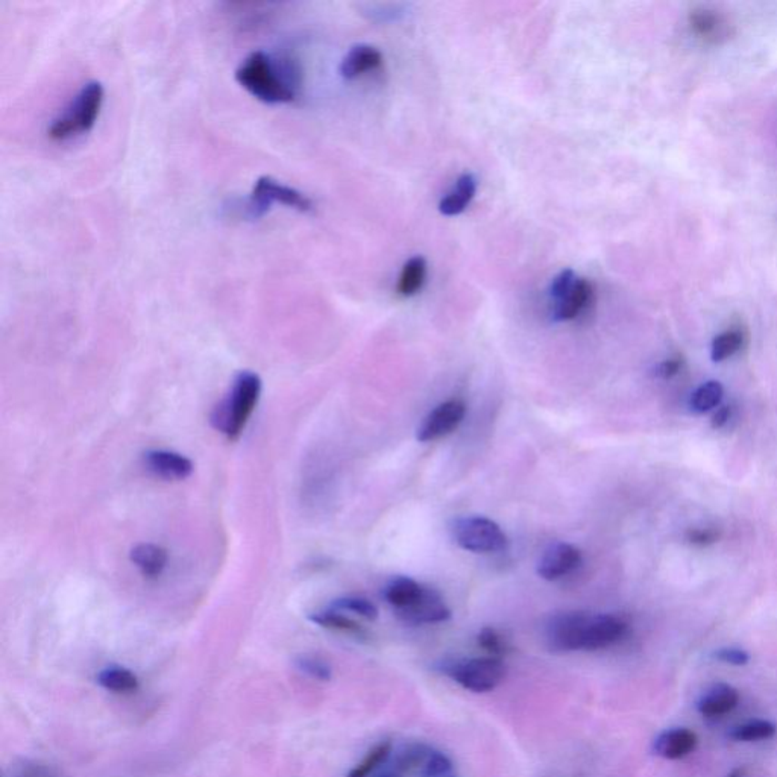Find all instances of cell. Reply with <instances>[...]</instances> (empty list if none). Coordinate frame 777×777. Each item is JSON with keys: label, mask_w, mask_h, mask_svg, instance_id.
<instances>
[{"label": "cell", "mask_w": 777, "mask_h": 777, "mask_svg": "<svg viewBox=\"0 0 777 777\" xmlns=\"http://www.w3.org/2000/svg\"><path fill=\"white\" fill-rule=\"evenodd\" d=\"M236 79L245 90L266 104H287L298 93L295 68L278 67L271 55L255 50L236 70Z\"/></svg>", "instance_id": "cell-1"}, {"label": "cell", "mask_w": 777, "mask_h": 777, "mask_svg": "<svg viewBox=\"0 0 777 777\" xmlns=\"http://www.w3.org/2000/svg\"><path fill=\"white\" fill-rule=\"evenodd\" d=\"M261 387V378L257 373L250 371L237 373L227 398L211 414L214 428L225 435L230 441H237L259 404Z\"/></svg>", "instance_id": "cell-2"}, {"label": "cell", "mask_w": 777, "mask_h": 777, "mask_svg": "<svg viewBox=\"0 0 777 777\" xmlns=\"http://www.w3.org/2000/svg\"><path fill=\"white\" fill-rule=\"evenodd\" d=\"M104 102V86L99 81H88L73 97L67 108L50 123L47 134L52 140H67L70 137L90 131L99 118Z\"/></svg>", "instance_id": "cell-3"}, {"label": "cell", "mask_w": 777, "mask_h": 777, "mask_svg": "<svg viewBox=\"0 0 777 777\" xmlns=\"http://www.w3.org/2000/svg\"><path fill=\"white\" fill-rule=\"evenodd\" d=\"M441 670L464 690L475 694L494 691L506 678L505 662L494 656L446 660Z\"/></svg>", "instance_id": "cell-4"}, {"label": "cell", "mask_w": 777, "mask_h": 777, "mask_svg": "<svg viewBox=\"0 0 777 777\" xmlns=\"http://www.w3.org/2000/svg\"><path fill=\"white\" fill-rule=\"evenodd\" d=\"M553 319L557 322L573 321L591 304L594 289L591 282L576 275L573 269H564L550 284Z\"/></svg>", "instance_id": "cell-5"}, {"label": "cell", "mask_w": 777, "mask_h": 777, "mask_svg": "<svg viewBox=\"0 0 777 777\" xmlns=\"http://www.w3.org/2000/svg\"><path fill=\"white\" fill-rule=\"evenodd\" d=\"M451 533L455 544L471 553H498L507 547V537L500 526L485 516L455 519Z\"/></svg>", "instance_id": "cell-6"}, {"label": "cell", "mask_w": 777, "mask_h": 777, "mask_svg": "<svg viewBox=\"0 0 777 777\" xmlns=\"http://www.w3.org/2000/svg\"><path fill=\"white\" fill-rule=\"evenodd\" d=\"M275 202L287 205V207L302 211V213H309L313 210V202L302 191L281 184L268 175L260 177L255 181L254 189L250 193V205H248L250 216L252 218L263 216Z\"/></svg>", "instance_id": "cell-7"}, {"label": "cell", "mask_w": 777, "mask_h": 777, "mask_svg": "<svg viewBox=\"0 0 777 777\" xmlns=\"http://www.w3.org/2000/svg\"><path fill=\"white\" fill-rule=\"evenodd\" d=\"M395 767L414 777H446L453 770L450 758L425 744H409L396 753Z\"/></svg>", "instance_id": "cell-8"}, {"label": "cell", "mask_w": 777, "mask_h": 777, "mask_svg": "<svg viewBox=\"0 0 777 777\" xmlns=\"http://www.w3.org/2000/svg\"><path fill=\"white\" fill-rule=\"evenodd\" d=\"M466 405L459 400H451L437 405L425 416L419 425L416 439L419 442H433L455 432L464 421Z\"/></svg>", "instance_id": "cell-9"}, {"label": "cell", "mask_w": 777, "mask_h": 777, "mask_svg": "<svg viewBox=\"0 0 777 777\" xmlns=\"http://www.w3.org/2000/svg\"><path fill=\"white\" fill-rule=\"evenodd\" d=\"M629 624L617 615L591 614L583 638V651L605 650L623 641Z\"/></svg>", "instance_id": "cell-10"}, {"label": "cell", "mask_w": 777, "mask_h": 777, "mask_svg": "<svg viewBox=\"0 0 777 777\" xmlns=\"http://www.w3.org/2000/svg\"><path fill=\"white\" fill-rule=\"evenodd\" d=\"M582 564V553L567 542L551 544L537 564V574L544 580L555 582L573 573Z\"/></svg>", "instance_id": "cell-11"}, {"label": "cell", "mask_w": 777, "mask_h": 777, "mask_svg": "<svg viewBox=\"0 0 777 777\" xmlns=\"http://www.w3.org/2000/svg\"><path fill=\"white\" fill-rule=\"evenodd\" d=\"M396 615L407 624L421 626L448 621L451 619V610L436 589L425 587L423 596L419 597L414 605L396 612Z\"/></svg>", "instance_id": "cell-12"}, {"label": "cell", "mask_w": 777, "mask_h": 777, "mask_svg": "<svg viewBox=\"0 0 777 777\" xmlns=\"http://www.w3.org/2000/svg\"><path fill=\"white\" fill-rule=\"evenodd\" d=\"M143 459L146 468L164 480H186L193 473L191 460L175 451L150 450Z\"/></svg>", "instance_id": "cell-13"}, {"label": "cell", "mask_w": 777, "mask_h": 777, "mask_svg": "<svg viewBox=\"0 0 777 777\" xmlns=\"http://www.w3.org/2000/svg\"><path fill=\"white\" fill-rule=\"evenodd\" d=\"M740 703V692L728 683H717L706 690L697 701V710L703 717H721L729 714Z\"/></svg>", "instance_id": "cell-14"}, {"label": "cell", "mask_w": 777, "mask_h": 777, "mask_svg": "<svg viewBox=\"0 0 777 777\" xmlns=\"http://www.w3.org/2000/svg\"><path fill=\"white\" fill-rule=\"evenodd\" d=\"M690 26L699 38L706 43H721L732 36V25L719 13L710 9L692 11Z\"/></svg>", "instance_id": "cell-15"}, {"label": "cell", "mask_w": 777, "mask_h": 777, "mask_svg": "<svg viewBox=\"0 0 777 777\" xmlns=\"http://www.w3.org/2000/svg\"><path fill=\"white\" fill-rule=\"evenodd\" d=\"M696 733L690 729H670L656 738L655 751L665 760H682L696 751Z\"/></svg>", "instance_id": "cell-16"}, {"label": "cell", "mask_w": 777, "mask_h": 777, "mask_svg": "<svg viewBox=\"0 0 777 777\" xmlns=\"http://www.w3.org/2000/svg\"><path fill=\"white\" fill-rule=\"evenodd\" d=\"M383 63V55L377 47L369 45H357L342 59L341 75L345 79H355L369 70H375Z\"/></svg>", "instance_id": "cell-17"}, {"label": "cell", "mask_w": 777, "mask_h": 777, "mask_svg": "<svg viewBox=\"0 0 777 777\" xmlns=\"http://www.w3.org/2000/svg\"><path fill=\"white\" fill-rule=\"evenodd\" d=\"M132 564L148 578H157L168 567V551L155 544H138L131 550Z\"/></svg>", "instance_id": "cell-18"}, {"label": "cell", "mask_w": 777, "mask_h": 777, "mask_svg": "<svg viewBox=\"0 0 777 777\" xmlns=\"http://www.w3.org/2000/svg\"><path fill=\"white\" fill-rule=\"evenodd\" d=\"M424 589L425 587L414 578L400 576V578H392L391 582L387 583L383 596H384V600L395 609V612H400V610L407 609L409 606L414 605V601L423 596Z\"/></svg>", "instance_id": "cell-19"}, {"label": "cell", "mask_w": 777, "mask_h": 777, "mask_svg": "<svg viewBox=\"0 0 777 777\" xmlns=\"http://www.w3.org/2000/svg\"><path fill=\"white\" fill-rule=\"evenodd\" d=\"M477 191V179L471 173H465L455 182V189L441 200L439 211L444 216H457L464 213Z\"/></svg>", "instance_id": "cell-20"}, {"label": "cell", "mask_w": 777, "mask_h": 777, "mask_svg": "<svg viewBox=\"0 0 777 777\" xmlns=\"http://www.w3.org/2000/svg\"><path fill=\"white\" fill-rule=\"evenodd\" d=\"M96 679L100 687L114 694H132L140 688V680L136 674L132 673L131 670L118 665L102 670Z\"/></svg>", "instance_id": "cell-21"}, {"label": "cell", "mask_w": 777, "mask_h": 777, "mask_svg": "<svg viewBox=\"0 0 777 777\" xmlns=\"http://www.w3.org/2000/svg\"><path fill=\"white\" fill-rule=\"evenodd\" d=\"M309 619L312 623L318 624L321 628L328 629V630L348 633V635L357 638L366 637V630L357 621L346 617L341 610L332 609V608L314 612V614L310 615Z\"/></svg>", "instance_id": "cell-22"}, {"label": "cell", "mask_w": 777, "mask_h": 777, "mask_svg": "<svg viewBox=\"0 0 777 777\" xmlns=\"http://www.w3.org/2000/svg\"><path fill=\"white\" fill-rule=\"evenodd\" d=\"M427 275V263L424 257H414L410 259L403 268L401 272L400 282H398V293L401 296H414L423 289L424 281Z\"/></svg>", "instance_id": "cell-23"}, {"label": "cell", "mask_w": 777, "mask_h": 777, "mask_svg": "<svg viewBox=\"0 0 777 777\" xmlns=\"http://www.w3.org/2000/svg\"><path fill=\"white\" fill-rule=\"evenodd\" d=\"M777 728L772 721L767 720H753L749 723L741 724L733 728L729 737L738 742H756L770 740L776 735Z\"/></svg>", "instance_id": "cell-24"}, {"label": "cell", "mask_w": 777, "mask_h": 777, "mask_svg": "<svg viewBox=\"0 0 777 777\" xmlns=\"http://www.w3.org/2000/svg\"><path fill=\"white\" fill-rule=\"evenodd\" d=\"M724 389L721 383L708 382L701 384L691 396V407L697 414H706L715 409L723 400Z\"/></svg>", "instance_id": "cell-25"}, {"label": "cell", "mask_w": 777, "mask_h": 777, "mask_svg": "<svg viewBox=\"0 0 777 777\" xmlns=\"http://www.w3.org/2000/svg\"><path fill=\"white\" fill-rule=\"evenodd\" d=\"M392 744L391 741H383L377 746L371 749L366 753L363 760L360 761L359 764L355 765L354 769L351 770L346 777H368L373 774L375 770L386 762L387 758L391 756Z\"/></svg>", "instance_id": "cell-26"}, {"label": "cell", "mask_w": 777, "mask_h": 777, "mask_svg": "<svg viewBox=\"0 0 777 777\" xmlns=\"http://www.w3.org/2000/svg\"><path fill=\"white\" fill-rule=\"evenodd\" d=\"M744 336L738 330H729V332H721L715 337L711 348V355L714 362H724V360L737 354L738 351L741 350Z\"/></svg>", "instance_id": "cell-27"}, {"label": "cell", "mask_w": 777, "mask_h": 777, "mask_svg": "<svg viewBox=\"0 0 777 777\" xmlns=\"http://www.w3.org/2000/svg\"><path fill=\"white\" fill-rule=\"evenodd\" d=\"M477 644L480 649L486 651L487 656H494L500 659L512 651L510 642L494 628H483L478 632Z\"/></svg>", "instance_id": "cell-28"}, {"label": "cell", "mask_w": 777, "mask_h": 777, "mask_svg": "<svg viewBox=\"0 0 777 777\" xmlns=\"http://www.w3.org/2000/svg\"><path fill=\"white\" fill-rule=\"evenodd\" d=\"M332 609L341 610V612H351V614L359 615L364 619H377L378 609L377 606L366 600L363 597H342L337 600L332 601Z\"/></svg>", "instance_id": "cell-29"}, {"label": "cell", "mask_w": 777, "mask_h": 777, "mask_svg": "<svg viewBox=\"0 0 777 777\" xmlns=\"http://www.w3.org/2000/svg\"><path fill=\"white\" fill-rule=\"evenodd\" d=\"M296 669L300 670L301 673L309 676V678L319 680V682H328L332 678V665L328 664L327 660L314 655H302L296 659Z\"/></svg>", "instance_id": "cell-30"}, {"label": "cell", "mask_w": 777, "mask_h": 777, "mask_svg": "<svg viewBox=\"0 0 777 777\" xmlns=\"http://www.w3.org/2000/svg\"><path fill=\"white\" fill-rule=\"evenodd\" d=\"M11 777H58L49 765L41 764L36 761H26L13 770Z\"/></svg>", "instance_id": "cell-31"}, {"label": "cell", "mask_w": 777, "mask_h": 777, "mask_svg": "<svg viewBox=\"0 0 777 777\" xmlns=\"http://www.w3.org/2000/svg\"><path fill=\"white\" fill-rule=\"evenodd\" d=\"M715 658L721 662L737 665V667L747 665L751 660V656L747 651L741 650V649H733V647L732 649H720L719 651H715Z\"/></svg>", "instance_id": "cell-32"}, {"label": "cell", "mask_w": 777, "mask_h": 777, "mask_svg": "<svg viewBox=\"0 0 777 777\" xmlns=\"http://www.w3.org/2000/svg\"><path fill=\"white\" fill-rule=\"evenodd\" d=\"M719 537V532H715L712 528H694L688 532V541L696 546H710L717 542Z\"/></svg>", "instance_id": "cell-33"}, {"label": "cell", "mask_w": 777, "mask_h": 777, "mask_svg": "<svg viewBox=\"0 0 777 777\" xmlns=\"http://www.w3.org/2000/svg\"><path fill=\"white\" fill-rule=\"evenodd\" d=\"M680 368H682V360L673 357V359L665 360L656 368V375L660 378H671L678 375Z\"/></svg>", "instance_id": "cell-34"}, {"label": "cell", "mask_w": 777, "mask_h": 777, "mask_svg": "<svg viewBox=\"0 0 777 777\" xmlns=\"http://www.w3.org/2000/svg\"><path fill=\"white\" fill-rule=\"evenodd\" d=\"M731 416H732V409H731L729 405L720 407V409L715 412L714 416H712V428H715V430L723 428L724 425L729 423Z\"/></svg>", "instance_id": "cell-35"}, {"label": "cell", "mask_w": 777, "mask_h": 777, "mask_svg": "<svg viewBox=\"0 0 777 777\" xmlns=\"http://www.w3.org/2000/svg\"><path fill=\"white\" fill-rule=\"evenodd\" d=\"M384 777H395V776H384Z\"/></svg>", "instance_id": "cell-36"}, {"label": "cell", "mask_w": 777, "mask_h": 777, "mask_svg": "<svg viewBox=\"0 0 777 777\" xmlns=\"http://www.w3.org/2000/svg\"><path fill=\"white\" fill-rule=\"evenodd\" d=\"M446 777H450V776H446Z\"/></svg>", "instance_id": "cell-37"}]
</instances>
